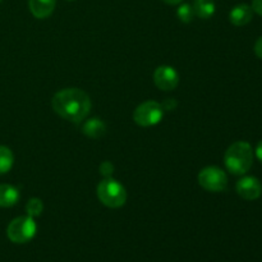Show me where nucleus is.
I'll return each mask as SVG.
<instances>
[{
    "label": "nucleus",
    "instance_id": "obj_1",
    "mask_svg": "<svg viewBox=\"0 0 262 262\" xmlns=\"http://www.w3.org/2000/svg\"><path fill=\"white\" fill-rule=\"evenodd\" d=\"M53 109L59 117L69 122L78 123L86 119L91 110V100L83 90L64 89L56 92L51 100Z\"/></svg>",
    "mask_w": 262,
    "mask_h": 262
},
{
    "label": "nucleus",
    "instance_id": "obj_2",
    "mask_svg": "<svg viewBox=\"0 0 262 262\" xmlns=\"http://www.w3.org/2000/svg\"><path fill=\"white\" fill-rule=\"evenodd\" d=\"M224 164L228 171L234 176H243L253 164L252 146L245 141H238L230 145L224 154Z\"/></svg>",
    "mask_w": 262,
    "mask_h": 262
},
{
    "label": "nucleus",
    "instance_id": "obj_3",
    "mask_svg": "<svg viewBox=\"0 0 262 262\" xmlns=\"http://www.w3.org/2000/svg\"><path fill=\"white\" fill-rule=\"evenodd\" d=\"M97 199L102 205L110 209H119L127 201V191L118 181L110 178H104L96 188Z\"/></svg>",
    "mask_w": 262,
    "mask_h": 262
},
{
    "label": "nucleus",
    "instance_id": "obj_4",
    "mask_svg": "<svg viewBox=\"0 0 262 262\" xmlns=\"http://www.w3.org/2000/svg\"><path fill=\"white\" fill-rule=\"evenodd\" d=\"M37 232V225L33 217L19 216L13 219L7 228V235L9 241L17 245H23L32 239Z\"/></svg>",
    "mask_w": 262,
    "mask_h": 262
},
{
    "label": "nucleus",
    "instance_id": "obj_5",
    "mask_svg": "<svg viewBox=\"0 0 262 262\" xmlns=\"http://www.w3.org/2000/svg\"><path fill=\"white\" fill-rule=\"evenodd\" d=\"M164 117V109L159 102L148 100L136 107L133 113V120L140 127H152L159 124Z\"/></svg>",
    "mask_w": 262,
    "mask_h": 262
},
{
    "label": "nucleus",
    "instance_id": "obj_6",
    "mask_svg": "<svg viewBox=\"0 0 262 262\" xmlns=\"http://www.w3.org/2000/svg\"><path fill=\"white\" fill-rule=\"evenodd\" d=\"M199 184L209 192H223L228 187V177L217 166H206L199 173Z\"/></svg>",
    "mask_w": 262,
    "mask_h": 262
},
{
    "label": "nucleus",
    "instance_id": "obj_7",
    "mask_svg": "<svg viewBox=\"0 0 262 262\" xmlns=\"http://www.w3.org/2000/svg\"><path fill=\"white\" fill-rule=\"evenodd\" d=\"M154 82L163 91H173L179 84V74L173 67L160 66L154 72Z\"/></svg>",
    "mask_w": 262,
    "mask_h": 262
},
{
    "label": "nucleus",
    "instance_id": "obj_8",
    "mask_svg": "<svg viewBox=\"0 0 262 262\" xmlns=\"http://www.w3.org/2000/svg\"><path fill=\"white\" fill-rule=\"evenodd\" d=\"M237 193L247 201H255L262 193V184L256 177H243L237 182Z\"/></svg>",
    "mask_w": 262,
    "mask_h": 262
},
{
    "label": "nucleus",
    "instance_id": "obj_9",
    "mask_svg": "<svg viewBox=\"0 0 262 262\" xmlns=\"http://www.w3.org/2000/svg\"><path fill=\"white\" fill-rule=\"evenodd\" d=\"M253 18V9L252 7L247 4H238L230 10L229 13V20L232 25L237 26V27H242V26L248 25Z\"/></svg>",
    "mask_w": 262,
    "mask_h": 262
},
{
    "label": "nucleus",
    "instance_id": "obj_10",
    "mask_svg": "<svg viewBox=\"0 0 262 262\" xmlns=\"http://www.w3.org/2000/svg\"><path fill=\"white\" fill-rule=\"evenodd\" d=\"M56 0H28V8L33 17L38 19H45L53 14L55 9Z\"/></svg>",
    "mask_w": 262,
    "mask_h": 262
},
{
    "label": "nucleus",
    "instance_id": "obj_11",
    "mask_svg": "<svg viewBox=\"0 0 262 262\" xmlns=\"http://www.w3.org/2000/svg\"><path fill=\"white\" fill-rule=\"evenodd\" d=\"M82 132L90 138H94V140H97V138L102 137V136L106 133V125L99 118H91V119L87 120L86 123L82 127Z\"/></svg>",
    "mask_w": 262,
    "mask_h": 262
},
{
    "label": "nucleus",
    "instance_id": "obj_12",
    "mask_svg": "<svg viewBox=\"0 0 262 262\" xmlns=\"http://www.w3.org/2000/svg\"><path fill=\"white\" fill-rule=\"evenodd\" d=\"M19 201V192L10 184H0V207H12Z\"/></svg>",
    "mask_w": 262,
    "mask_h": 262
},
{
    "label": "nucleus",
    "instance_id": "obj_13",
    "mask_svg": "<svg viewBox=\"0 0 262 262\" xmlns=\"http://www.w3.org/2000/svg\"><path fill=\"white\" fill-rule=\"evenodd\" d=\"M192 8L194 15L201 19H209L215 13V3L212 0H194Z\"/></svg>",
    "mask_w": 262,
    "mask_h": 262
},
{
    "label": "nucleus",
    "instance_id": "obj_14",
    "mask_svg": "<svg viewBox=\"0 0 262 262\" xmlns=\"http://www.w3.org/2000/svg\"><path fill=\"white\" fill-rule=\"evenodd\" d=\"M13 163H14V156L12 150L7 146L0 145V176L7 174L12 169Z\"/></svg>",
    "mask_w": 262,
    "mask_h": 262
},
{
    "label": "nucleus",
    "instance_id": "obj_15",
    "mask_svg": "<svg viewBox=\"0 0 262 262\" xmlns=\"http://www.w3.org/2000/svg\"><path fill=\"white\" fill-rule=\"evenodd\" d=\"M43 211V204L40 199L37 197H32L30 201L26 204V212H27L28 216L36 217L40 216Z\"/></svg>",
    "mask_w": 262,
    "mask_h": 262
},
{
    "label": "nucleus",
    "instance_id": "obj_16",
    "mask_svg": "<svg viewBox=\"0 0 262 262\" xmlns=\"http://www.w3.org/2000/svg\"><path fill=\"white\" fill-rule=\"evenodd\" d=\"M177 17H178V19L183 23L192 22L194 17V12L192 5L187 4V3L179 5L178 9H177Z\"/></svg>",
    "mask_w": 262,
    "mask_h": 262
},
{
    "label": "nucleus",
    "instance_id": "obj_17",
    "mask_svg": "<svg viewBox=\"0 0 262 262\" xmlns=\"http://www.w3.org/2000/svg\"><path fill=\"white\" fill-rule=\"evenodd\" d=\"M100 173L104 176V178H110L112 174L114 173V165H113L110 161H104V163L100 165Z\"/></svg>",
    "mask_w": 262,
    "mask_h": 262
},
{
    "label": "nucleus",
    "instance_id": "obj_18",
    "mask_svg": "<svg viewBox=\"0 0 262 262\" xmlns=\"http://www.w3.org/2000/svg\"><path fill=\"white\" fill-rule=\"evenodd\" d=\"M177 101L174 99H166L165 101L163 102V104H161V106H163V109H164V112H171V110H176V107H177Z\"/></svg>",
    "mask_w": 262,
    "mask_h": 262
},
{
    "label": "nucleus",
    "instance_id": "obj_19",
    "mask_svg": "<svg viewBox=\"0 0 262 262\" xmlns=\"http://www.w3.org/2000/svg\"><path fill=\"white\" fill-rule=\"evenodd\" d=\"M252 9L262 17V0H252Z\"/></svg>",
    "mask_w": 262,
    "mask_h": 262
},
{
    "label": "nucleus",
    "instance_id": "obj_20",
    "mask_svg": "<svg viewBox=\"0 0 262 262\" xmlns=\"http://www.w3.org/2000/svg\"><path fill=\"white\" fill-rule=\"evenodd\" d=\"M255 54L262 60V36L258 37V40L255 43Z\"/></svg>",
    "mask_w": 262,
    "mask_h": 262
},
{
    "label": "nucleus",
    "instance_id": "obj_21",
    "mask_svg": "<svg viewBox=\"0 0 262 262\" xmlns=\"http://www.w3.org/2000/svg\"><path fill=\"white\" fill-rule=\"evenodd\" d=\"M255 154H256V158H257L258 161L262 164V141H260V142L257 143V146H256Z\"/></svg>",
    "mask_w": 262,
    "mask_h": 262
},
{
    "label": "nucleus",
    "instance_id": "obj_22",
    "mask_svg": "<svg viewBox=\"0 0 262 262\" xmlns=\"http://www.w3.org/2000/svg\"><path fill=\"white\" fill-rule=\"evenodd\" d=\"M161 2H164L165 4H169V5H178L181 4L183 0H161Z\"/></svg>",
    "mask_w": 262,
    "mask_h": 262
},
{
    "label": "nucleus",
    "instance_id": "obj_23",
    "mask_svg": "<svg viewBox=\"0 0 262 262\" xmlns=\"http://www.w3.org/2000/svg\"><path fill=\"white\" fill-rule=\"evenodd\" d=\"M0 2H2V0H0Z\"/></svg>",
    "mask_w": 262,
    "mask_h": 262
}]
</instances>
